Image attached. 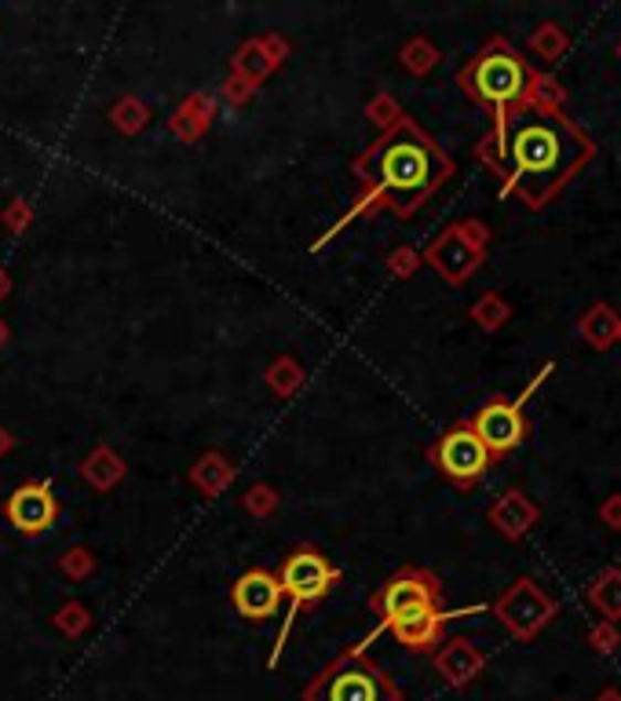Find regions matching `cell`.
I'll return each instance as SVG.
<instances>
[{
	"instance_id": "cell-1",
	"label": "cell",
	"mask_w": 621,
	"mask_h": 701,
	"mask_svg": "<svg viewBox=\"0 0 621 701\" xmlns=\"http://www.w3.org/2000/svg\"><path fill=\"white\" fill-rule=\"evenodd\" d=\"M589 158V136L552 110L527 103L497 117V139L490 161L530 209H541L559 187L575 180Z\"/></svg>"
},
{
	"instance_id": "cell-2",
	"label": "cell",
	"mask_w": 621,
	"mask_h": 701,
	"mask_svg": "<svg viewBox=\"0 0 621 701\" xmlns=\"http://www.w3.org/2000/svg\"><path fill=\"white\" fill-rule=\"evenodd\" d=\"M446 161L439 158L435 147L417 128H399L388 142L377 150V183L380 194L391 201V209L410 212L432 187L443 180Z\"/></svg>"
},
{
	"instance_id": "cell-3",
	"label": "cell",
	"mask_w": 621,
	"mask_h": 701,
	"mask_svg": "<svg viewBox=\"0 0 621 701\" xmlns=\"http://www.w3.org/2000/svg\"><path fill=\"white\" fill-rule=\"evenodd\" d=\"M464 88L501 117L530 103V70L519 52L497 41L475 55L472 66L464 70Z\"/></svg>"
},
{
	"instance_id": "cell-4",
	"label": "cell",
	"mask_w": 621,
	"mask_h": 701,
	"mask_svg": "<svg viewBox=\"0 0 621 701\" xmlns=\"http://www.w3.org/2000/svg\"><path fill=\"white\" fill-rule=\"evenodd\" d=\"M333 581H337V566H333L326 555L315 552V549L293 552L290 560H285L282 574H278L282 596H290V614H296L301 607H307V603L326 596V592L333 588Z\"/></svg>"
},
{
	"instance_id": "cell-5",
	"label": "cell",
	"mask_w": 621,
	"mask_h": 701,
	"mask_svg": "<svg viewBox=\"0 0 621 701\" xmlns=\"http://www.w3.org/2000/svg\"><path fill=\"white\" fill-rule=\"evenodd\" d=\"M435 465L450 482L472 486L475 479H483L486 468L494 465V457L486 454V446L475 438L469 424H457L435 443Z\"/></svg>"
},
{
	"instance_id": "cell-6",
	"label": "cell",
	"mask_w": 621,
	"mask_h": 701,
	"mask_svg": "<svg viewBox=\"0 0 621 701\" xmlns=\"http://www.w3.org/2000/svg\"><path fill=\"white\" fill-rule=\"evenodd\" d=\"M469 427L475 432V438L486 446L490 457H505L523 443V438H527V417H523L519 402H508V399H490L486 406L472 417Z\"/></svg>"
},
{
	"instance_id": "cell-7",
	"label": "cell",
	"mask_w": 621,
	"mask_h": 701,
	"mask_svg": "<svg viewBox=\"0 0 621 701\" xmlns=\"http://www.w3.org/2000/svg\"><path fill=\"white\" fill-rule=\"evenodd\" d=\"M417 607H439V585L435 577L421 574V570H406V574L391 577L385 592L377 596V610L380 617L388 622H396L399 614L406 610H417Z\"/></svg>"
},
{
	"instance_id": "cell-8",
	"label": "cell",
	"mask_w": 621,
	"mask_h": 701,
	"mask_svg": "<svg viewBox=\"0 0 621 701\" xmlns=\"http://www.w3.org/2000/svg\"><path fill=\"white\" fill-rule=\"evenodd\" d=\"M59 516L55 493L48 482H27L8 497V519L19 533H44L52 530Z\"/></svg>"
},
{
	"instance_id": "cell-9",
	"label": "cell",
	"mask_w": 621,
	"mask_h": 701,
	"mask_svg": "<svg viewBox=\"0 0 621 701\" xmlns=\"http://www.w3.org/2000/svg\"><path fill=\"white\" fill-rule=\"evenodd\" d=\"M234 607L242 617H249V622H264V617L278 614L282 607L278 577L267 574V570H249V574H242L234 585Z\"/></svg>"
},
{
	"instance_id": "cell-10",
	"label": "cell",
	"mask_w": 621,
	"mask_h": 701,
	"mask_svg": "<svg viewBox=\"0 0 621 701\" xmlns=\"http://www.w3.org/2000/svg\"><path fill=\"white\" fill-rule=\"evenodd\" d=\"M391 687L369 665H348L326 683V701H391Z\"/></svg>"
},
{
	"instance_id": "cell-11",
	"label": "cell",
	"mask_w": 621,
	"mask_h": 701,
	"mask_svg": "<svg viewBox=\"0 0 621 701\" xmlns=\"http://www.w3.org/2000/svg\"><path fill=\"white\" fill-rule=\"evenodd\" d=\"M446 617L450 614H443L439 607H417V610L399 614L396 622H388L385 628H391L399 644H406L410 650H432L439 644V636H443Z\"/></svg>"
},
{
	"instance_id": "cell-12",
	"label": "cell",
	"mask_w": 621,
	"mask_h": 701,
	"mask_svg": "<svg viewBox=\"0 0 621 701\" xmlns=\"http://www.w3.org/2000/svg\"><path fill=\"white\" fill-rule=\"evenodd\" d=\"M596 701H621V694H618V691H607V694H600Z\"/></svg>"
}]
</instances>
